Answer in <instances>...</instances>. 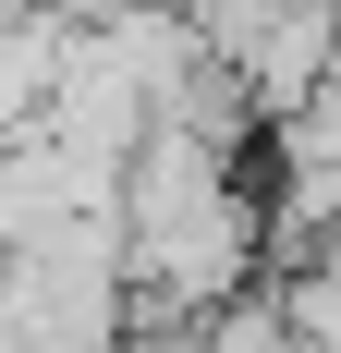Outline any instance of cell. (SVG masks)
<instances>
[{
	"label": "cell",
	"instance_id": "cell-1",
	"mask_svg": "<svg viewBox=\"0 0 341 353\" xmlns=\"http://www.w3.org/2000/svg\"><path fill=\"white\" fill-rule=\"evenodd\" d=\"M195 353H293V317H280V292H232V305H207L195 317Z\"/></svg>",
	"mask_w": 341,
	"mask_h": 353
}]
</instances>
